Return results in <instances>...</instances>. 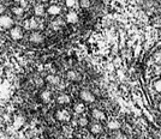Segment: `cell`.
<instances>
[{
  "label": "cell",
  "instance_id": "e0dca14e",
  "mask_svg": "<svg viewBox=\"0 0 161 139\" xmlns=\"http://www.w3.org/2000/svg\"><path fill=\"white\" fill-rule=\"evenodd\" d=\"M120 127V123L117 121V120H111L108 122V128L112 130V131H116V130H119Z\"/></svg>",
  "mask_w": 161,
  "mask_h": 139
},
{
  "label": "cell",
  "instance_id": "ffe728a7",
  "mask_svg": "<svg viewBox=\"0 0 161 139\" xmlns=\"http://www.w3.org/2000/svg\"><path fill=\"white\" fill-rule=\"evenodd\" d=\"M73 109H75V113H77V114H82V113L84 111V104L83 103H77Z\"/></svg>",
  "mask_w": 161,
  "mask_h": 139
},
{
  "label": "cell",
  "instance_id": "9c48e42d",
  "mask_svg": "<svg viewBox=\"0 0 161 139\" xmlns=\"http://www.w3.org/2000/svg\"><path fill=\"white\" fill-rule=\"evenodd\" d=\"M24 28L28 29V30L35 31L36 29L39 28V22L36 20V18H30V19H28V20L26 22V27H24Z\"/></svg>",
  "mask_w": 161,
  "mask_h": 139
},
{
  "label": "cell",
  "instance_id": "d6986e66",
  "mask_svg": "<svg viewBox=\"0 0 161 139\" xmlns=\"http://www.w3.org/2000/svg\"><path fill=\"white\" fill-rule=\"evenodd\" d=\"M77 123H78V126H81V127H85V126H88L89 121H88V119H87V118L82 116V118H79V119H78Z\"/></svg>",
  "mask_w": 161,
  "mask_h": 139
},
{
  "label": "cell",
  "instance_id": "ba28073f",
  "mask_svg": "<svg viewBox=\"0 0 161 139\" xmlns=\"http://www.w3.org/2000/svg\"><path fill=\"white\" fill-rule=\"evenodd\" d=\"M52 97H53V95H52V92L49 91V90H43L41 94H40V99H41V102L42 103H49L52 101Z\"/></svg>",
  "mask_w": 161,
  "mask_h": 139
},
{
  "label": "cell",
  "instance_id": "5b68a950",
  "mask_svg": "<svg viewBox=\"0 0 161 139\" xmlns=\"http://www.w3.org/2000/svg\"><path fill=\"white\" fill-rule=\"evenodd\" d=\"M47 13V8L43 6V4L39 3L34 6V16L35 17H43Z\"/></svg>",
  "mask_w": 161,
  "mask_h": 139
},
{
  "label": "cell",
  "instance_id": "4fadbf2b",
  "mask_svg": "<svg viewBox=\"0 0 161 139\" xmlns=\"http://www.w3.org/2000/svg\"><path fill=\"white\" fill-rule=\"evenodd\" d=\"M91 115H93V118L96 119V120H104V119H105V113H104L102 110H100L99 108L93 109Z\"/></svg>",
  "mask_w": 161,
  "mask_h": 139
},
{
  "label": "cell",
  "instance_id": "8fae6325",
  "mask_svg": "<svg viewBox=\"0 0 161 139\" xmlns=\"http://www.w3.org/2000/svg\"><path fill=\"white\" fill-rule=\"evenodd\" d=\"M46 82H47L48 84L55 86V85H59V84H60V78L58 77V75H55V74H48L47 77H46Z\"/></svg>",
  "mask_w": 161,
  "mask_h": 139
},
{
  "label": "cell",
  "instance_id": "5bb4252c",
  "mask_svg": "<svg viewBox=\"0 0 161 139\" xmlns=\"http://www.w3.org/2000/svg\"><path fill=\"white\" fill-rule=\"evenodd\" d=\"M90 132H91L93 134H100V133L102 132V126H101L100 123H97V122L93 123V125L90 126Z\"/></svg>",
  "mask_w": 161,
  "mask_h": 139
},
{
  "label": "cell",
  "instance_id": "3957f363",
  "mask_svg": "<svg viewBox=\"0 0 161 139\" xmlns=\"http://www.w3.org/2000/svg\"><path fill=\"white\" fill-rule=\"evenodd\" d=\"M79 97L82 98V101H84V102H88V103H93L94 101H95L94 94L91 91H89V90H87V89H84V90L81 91Z\"/></svg>",
  "mask_w": 161,
  "mask_h": 139
},
{
  "label": "cell",
  "instance_id": "f1b7e54d",
  "mask_svg": "<svg viewBox=\"0 0 161 139\" xmlns=\"http://www.w3.org/2000/svg\"><path fill=\"white\" fill-rule=\"evenodd\" d=\"M159 108H160V110H161V102H160V104H159Z\"/></svg>",
  "mask_w": 161,
  "mask_h": 139
},
{
  "label": "cell",
  "instance_id": "44dd1931",
  "mask_svg": "<svg viewBox=\"0 0 161 139\" xmlns=\"http://www.w3.org/2000/svg\"><path fill=\"white\" fill-rule=\"evenodd\" d=\"M79 5L82 8H89L91 5V1L90 0H79Z\"/></svg>",
  "mask_w": 161,
  "mask_h": 139
},
{
  "label": "cell",
  "instance_id": "603a6c76",
  "mask_svg": "<svg viewBox=\"0 0 161 139\" xmlns=\"http://www.w3.org/2000/svg\"><path fill=\"white\" fill-rule=\"evenodd\" d=\"M154 89H155L157 92H161V79H159V80H156V82L154 83Z\"/></svg>",
  "mask_w": 161,
  "mask_h": 139
},
{
  "label": "cell",
  "instance_id": "7402d4cb",
  "mask_svg": "<svg viewBox=\"0 0 161 139\" xmlns=\"http://www.w3.org/2000/svg\"><path fill=\"white\" fill-rule=\"evenodd\" d=\"M154 60H155V62H156L157 65H161V53L160 52H157V53L154 54Z\"/></svg>",
  "mask_w": 161,
  "mask_h": 139
},
{
  "label": "cell",
  "instance_id": "7a4b0ae2",
  "mask_svg": "<svg viewBox=\"0 0 161 139\" xmlns=\"http://www.w3.org/2000/svg\"><path fill=\"white\" fill-rule=\"evenodd\" d=\"M13 19L7 15L0 16V28L1 29H12L13 28Z\"/></svg>",
  "mask_w": 161,
  "mask_h": 139
},
{
  "label": "cell",
  "instance_id": "6da1fadb",
  "mask_svg": "<svg viewBox=\"0 0 161 139\" xmlns=\"http://www.w3.org/2000/svg\"><path fill=\"white\" fill-rule=\"evenodd\" d=\"M24 34H26V30L22 27H13L12 29H10V37L15 41H19L24 37Z\"/></svg>",
  "mask_w": 161,
  "mask_h": 139
},
{
  "label": "cell",
  "instance_id": "30bf717a",
  "mask_svg": "<svg viewBox=\"0 0 161 139\" xmlns=\"http://www.w3.org/2000/svg\"><path fill=\"white\" fill-rule=\"evenodd\" d=\"M70 101H71V98H70V96L66 95V94H60V95L57 97V103L60 104V106H65V104L70 103Z\"/></svg>",
  "mask_w": 161,
  "mask_h": 139
},
{
  "label": "cell",
  "instance_id": "83f0119b",
  "mask_svg": "<svg viewBox=\"0 0 161 139\" xmlns=\"http://www.w3.org/2000/svg\"><path fill=\"white\" fill-rule=\"evenodd\" d=\"M12 1H15V3H21L22 0H12Z\"/></svg>",
  "mask_w": 161,
  "mask_h": 139
},
{
  "label": "cell",
  "instance_id": "2e32d148",
  "mask_svg": "<svg viewBox=\"0 0 161 139\" xmlns=\"http://www.w3.org/2000/svg\"><path fill=\"white\" fill-rule=\"evenodd\" d=\"M66 78H67L69 80H77V79H78V74H77L76 71L70 70V71H67V73H66Z\"/></svg>",
  "mask_w": 161,
  "mask_h": 139
},
{
  "label": "cell",
  "instance_id": "4316f807",
  "mask_svg": "<svg viewBox=\"0 0 161 139\" xmlns=\"http://www.w3.org/2000/svg\"><path fill=\"white\" fill-rule=\"evenodd\" d=\"M119 139H128L126 135H119Z\"/></svg>",
  "mask_w": 161,
  "mask_h": 139
},
{
  "label": "cell",
  "instance_id": "7c38bea8",
  "mask_svg": "<svg viewBox=\"0 0 161 139\" xmlns=\"http://www.w3.org/2000/svg\"><path fill=\"white\" fill-rule=\"evenodd\" d=\"M66 22L70 23V24H76V23L78 22V15L76 13V12H73V11L67 12V15H66Z\"/></svg>",
  "mask_w": 161,
  "mask_h": 139
},
{
  "label": "cell",
  "instance_id": "d4e9b609",
  "mask_svg": "<svg viewBox=\"0 0 161 139\" xmlns=\"http://www.w3.org/2000/svg\"><path fill=\"white\" fill-rule=\"evenodd\" d=\"M154 70H155V73H161V67L157 66V67H155Z\"/></svg>",
  "mask_w": 161,
  "mask_h": 139
},
{
  "label": "cell",
  "instance_id": "484cf974",
  "mask_svg": "<svg viewBox=\"0 0 161 139\" xmlns=\"http://www.w3.org/2000/svg\"><path fill=\"white\" fill-rule=\"evenodd\" d=\"M38 1H39V3H41V4H43V3H48L49 0H38Z\"/></svg>",
  "mask_w": 161,
  "mask_h": 139
},
{
  "label": "cell",
  "instance_id": "8992f818",
  "mask_svg": "<svg viewBox=\"0 0 161 139\" xmlns=\"http://www.w3.org/2000/svg\"><path fill=\"white\" fill-rule=\"evenodd\" d=\"M55 118L59 120V121H61V122H66V121H69L70 120V114H69V111L66 110V109H59L58 111H57V114H55Z\"/></svg>",
  "mask_w": 161,
  "mask_h": 139
},
{
  "label": "cell",
  "instance_id": "52a82bcc",
  "mask_svg": "<svg viewBox=\"0 0 161 139\" xmlns=\"http://www.w3.org/2000/svg\"><path fill=\"white\" fill-rule=\"evenodd\" d=\"M61 13V7L57 4H53L51 6L47 7V15L48 16H52V17H57Z\"/></svg>",
  "mask_w": 161,
  "mask_h": 139
},
{
  "label": "cell",
  "instance_id": "9a60e30c",
  "mask_svg": "<svg viewBox=\"0 0 161 139\" xmlns=\"http://www.w3.org/2000/svg\"><path fill=\"white\" fill-rule=\"evenodd\" d=\"M12 13H13L15 16H17V17H22L23 15H24V8L19 5V6H15V7H12Z\"/></svg>",
  "mask_w": 161,
  "mask_h": 139
},
{
  "label": "cell",
  "instance_id": "cb8c5ba5",
  "mask_svg": "<svg viewBox=\"0 0 161 139\" xmlns=\"http://www.w3.org/2000/svg\"><path fill=\"white\" fill-rule=\"evenodd\" d=\"M4 12H5V6L3 4H0V16L4 15Z\"/></svg>",
  "mask_w": 161,
  "mask_h": 139
},
{
  "label": "cell",
  "instance_id": "277c9868",
  "mask_svg": "<svg viewBox=\"0 0 161 139\" xmlns=\"http://www.w3.org/2000/svg\"><path fill=\"white\" fill-rule=\"evenodd\" d=\"M45 40V37L41 32L39 31H31V34L29 35V41L35 43V44H39V43H42Z\"/></svg>",
  "mask_w": 161,
  "mask_h": 139
},
{
  "label": "cell",
  "instance_id": "ac0fdd59",
  "mask_svg": "<svg viewBox=\"0 0 161 139\" xmlns=\"http://www.w3.org/2000/svg\"><path fill=\"white\" fill-rule=\"evenodd\" d=\"M78 0H65V6L67 8H73V7H76L78 5Z\"/></svg>",
  "mask_w": 161,
  "mask_h": 139
}]
</instances>
